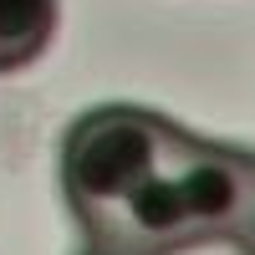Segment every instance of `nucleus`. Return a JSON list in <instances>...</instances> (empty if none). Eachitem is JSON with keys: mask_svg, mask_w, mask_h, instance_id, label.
<instances>
[{"mask_svg": "<svg viewBox=\"0 0 255 255\" xmlns=\"http://www.w3.org/2000/svg\"><path fill=\"white\" fill-rule=\"evenodd\" d=\"M174 123H163L148 108H92L87 118L72 123L67 143H61V189L67 204L77 209L82 230H92L102 215L133 194V189L158 174V163L174 148Z\"/></svg>", "mask_w": 255, "mask_h": 255, "instance_id": "f257e3e1", "label": "nucleus"}, {"mask_svg": "<svg viewBox=\"0 0 255 255\" xmlns=\"http://www.w3.org/2000/svg\"><path fill=\"white\" fill-rule=\"evenodd\" d=\"M56 0H0V72H20L51 46Z\"/></svg>", "mask_w": 255, "mask_h": 255, "instance_id": "7ed1b4c3", "label": "nucleus"}, {"mask_svg": "<svg viewBox=\"0 0 255 255\" xmlns=\"http://www.w3.org/2000/svg\"><path fill=\"white\" fill-rule=\"evenodd\" d=\"M82 255H133V250H123V245H113V240H87Z\"/></svg>", "mask_w": 255, "mask_h": 255, "instance_id": "39448f33", "label": "nucleus"}, {"mask_svg": "<svg viewBox=\"0 0 255 255\" xmlns=\"http://www.w3.org/2000/svg\"><path fill=\"white\" fill-rule=\"evenodd\" d=\"M235 245H240L245 255H255V194H250L245 215H240V225H235Z\"/></svg>", "mask_w": 255, "mask_h": 255, "instance_id": "20e7f679", "label": "nucleus"}, {"mask_svg": "<svg viewBox=\"0 0 255 255\" xmlns=\"http://www.w3.org/2000/svg\"><path fill=\"white\" fill-rule=\"evenodd\" d=\"M168 179H174L184 215L194 240H235V225L245 215V204L255 194V153H240V148H220L204 138L174 133V148H168Z\"/></svg>", "mask_w": 255, "mask_h": 255, "instance_id": "f03ea898", "label": "nucleus"}]
</instances>
